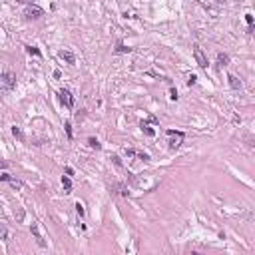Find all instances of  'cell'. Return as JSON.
I'll use <instances>...</instances> for the list:
<instances>
[{"label":"cell","mask_w":255,"mask_h":255,"mask_svg":"<svg viewBox=\"0 0 255 255\" xmlns=\"http://www.w3.org/2000/svg\"><path fill=\"white\" fill-rule=\"evenodd\" d=\"M14 84H16L14 74H10V72L0 74V96H4L6 92H10V90L14 88Z\"/></svg>","instance_id":"cell-1"},{"label":"cell","mask_w":255,"mask_h":255,"mask_svg":"<svg viewBox=\"0 0 255 255\" xmlns=\"http://www.w3.org/2000/svg\"><path fill=\"white\" fill-rule=\"evenodd\" d=\"M168 138H169V140H168V148L173 152V150H177L179 145H181V141H183V134H181V132H173V130H169V132H168Z\"/></svg>","instance_id":"cell-2"},{"label":"cell","mask_w":255,"mask_h":255,"mask_svg":"<svg viewBox=\"0 0 255 255\" xmlns=\"http://www.w3.org/2000/svg\"><path fill=\"white\" fill-rule=\"evenodd\" d=\"M193 58H195V62H197L199 68H207V56L204 54V50H201L199 46L193 48Z\"/></svg>","instance_id":"cell-3"},{"label":"cell","mask_w":255,"mask_h":255,"mask_svg":"<svg viewBox=\"0 0 255 255\" xmlns=\"http://www.w3.org/2000/svg\"><path fill=\"white\" fill-rule=\"evenodd\" d=\"M42 16H44V10H42L40 6H36V4H32V6L26 8V18H30V20H38Z\"/></svg>","instance_id":"cell-4"},{"label":"cell","mask_w":255,"mask_h":255,"mask_svg":"<svg viewBox=\"0 0 255 255\" xmlns=\"http://www.w3.org/2000/svg\"><path fill=\"white\" fill-rule=\"evenodd\" d=\"M58 96H60V100H62V104L66 108H74V98H72V94H70L68 90H60Z\"/></svg>","instance_id":"cell-5"},{"label":"cell","mask_w":255,"mask_h":255,"mask_svg":"<svg viewBox=\"0 0 255 255\" xmlns=\"http://www.w3.org/2000/svg\"><path fill=\"white\" fill-rule=\"evenodd\" d=\"M60 58H62L68 66H74V64H76V56H74L72 50H62V52H60Z\"/></svg>","instance_id":"cell-6"},{"label":"cell","mask_w":255,"mask_h":255,"mask_svg":"<svg viewBox=\"0 0 255 255\" xmlns=\"http://www.w3.org/2000/svg\"><path fill=\"white\" fill-rule=\"evenodd\" d=\"M32 233H34V237H36V243H38L40 247H46V239H44V235L40 233L38 223H32Z\"/></svg>","instance_id":"cell-7"},{"label":"cell","mask_w":255,"mask_h":255,"mask_svg":"<svg viewBox=\"0 0 255 255\" xmlns=\"http://www.w3.org/2000/svg\"><path fill=\"white\" fill-rule=\"evenodd\" d=\"M126 155H128V158H140V159H144V162H148V159H150V155L148 154H145V152H138V150H126Z\"/></svg>","instance_id":"cell-8"},{"label":"cell","mask_w":255,"mask_h":255,"mask_svg":"<svg viewBox=\"0 0 255 255\" xmlns=\"http://www.w3.org/2000/svg\"><path fill=\"white\" fill-rule=\"evenodd\" d=\"M140 128H141V132H144L145 136H150V138H154V136H155V132H154V128L150 126V122H141Z\"/></svg>","instance_id":"cell-9"},{"label":"cell","mask_w":255,"mask_h":255,"mask_svg":"<svg viewBox=\"0 0 255 255\" xmlns=\"http://www.w3.org/2000/svg\"><path fill=\"white\" fill-rule=\"evenodd\" d=\"M227 80H229V86L233 88V90H241V82L237 80V76H233V74H229L227 76Z\"/></svg>","instance_id":"cell-10"},{"label":"cell","mask_w":255,"mask_h":255,"mask_svg":"<svg viewBox=\"0 0 255 255\" xmlns=\"http://www.w3.org/2000/svg\"><path fill=\"white\" fill-rule=\"evenodd\" d=\"M229 64V56L227 54H217V66H219V68H223V66H227Z\"/></svg>","instance_id":"cell-11"},{"label":"cell","mask_w":255,"mask_h":255,"mask_svg":"<svg viewBox=\"0 0 255 255\" xmlns=\"http://www.w3.org/2000/svg\"><path fill=\"white\" fill-rule=\"evenodd\" d=\"M62 186H64V193H72V181H70V176H62Z\"/></svg>","instance_id":"cell-12"},{"label":"cell","mask_w":255,"mask_h":255,"mask_svg":"<svg viewBox=\"0 0 255 255\" xmlns=\"http://www.w3.org/2000/svg\"><path fill=\"white\" fill-rule=\"evenodd\" d=\"M130 50H132V48H128L124 42H118V44H116V54H128Z\"/></svg>","instance_id":"cell-13"},{"label":"cell","mask_w":255,"mask_h":255,"mask_svg":"<svg viewBox=\"0 0 255 255\" xmlns=\"http://www.w3.org/2000/svg\"><path fill=\"white\" fill-rule=\"evenodd\" d=\"M88 145H90L92 150H100V148H102V145H100V141H98L96 138H88Z\"/></svg>","instance_id":"cell-14"},{"label":"cell","mask_w":255,"mask_h":255,"mask_svg":"<svg viewBox=\"0 0 255 255\" xmlns=\"http://www.w3.org/2000/svg\"><path fill=\"white\" fill-rule=\"evenodd\" d=\"M8 183H10L14 190H22V181H20V179H14V177H10V179H8Z\"/></svg>","instance_id":"cell-15"},{"label":"cell","mask_w":255,"mask_h":255,"mask_svg":"<svg viewBox=\"0 0 255 255\" xmlns=\"http://www.w3.org/2000/svg\"><path fill=\"white\" fill-rule=\"evenodd\" d=\"M0 239H8V229L4 223H0Z\"/></svg>","instance_id":"cell-16"},{"label":"cell","mask_w":255,"mask_h":255,"mask_svg":"<svg viewBox=\"0 0 255 255\" xmlns=\"http://www.w3.org/2000/svg\"><path fill=\"white\" fill-rule=\"evenodd\" d=\"M26 50H28V54H34V56H38V58H40V56H42V54H40V50L36 48V46H28Z\"/></svg>","instance_id":"cell-17"},{"label":"cell","mask_w":255,"mask_h":255,"mask_svg":"<svg viewBox=\"0 0 255 255\" xmlns=\"http://www.w3.org/2000/svg\"><path fill=\"white\" fill-rule=\"evenodd\" d=\"M76 213H78L80 217H84V215H86V211H84V205L80 204V201H78V204H76Z\"/></svg>","instance_id":"cell-18"},{"label":"cell","mask_w":255,"mask_h":255,"mask_svg":"<svg viewBox=\"0 0 255 255\" xmlns=\"http://www.w3.org/2000/svg\"><path fill=\"white\" fill-rule=\"evenodd\" d=\"M169 100H177V90L176 88L169 90Z\"/></svg>","instance_id":"cell-19"},{"label":"cell","mask_w":255,"mask_h":255,"mask_svg":"<svg viewBox=\"0 0 255 255\" xmlns=\"http://www.w3.org/2000/svg\"><path fill=\"white\" fill-rule=\"evenodd\" d=\"M195 76H193V74H190V76H187V86H193V84H195Z\"/></svg>","instance_id":"cell-20"},{"label":"cell","mask_w":255,"mask_h":255,"mask_svg":"<svg viewBox=\"0 0 255 255\" xmlns=\"http://www.w3.org/2000/svg\"><path fill=\"white\" fill-rule=\"evenodd\" d=\"M12 134L16 136V138H22V132H20V128H16V126L12 128Z\"/></svg>","instance_id":"cell-21"},{"label":"cell","mask_w":255,"mask_h":255,"mask_svg":"<svg viewBox=\"0 0 255 255\" xmlns=\"http://www.w3.org/2000/svg\"><path fill=\"white\" fill-rule=\"evenodd\" d=\"M66 134H68V138H72V126H70V122H66Z\"/></svg>","instance_id":"cell-22"},{"label":"cell","mask_w":255,"mask_h":255,"mask_svg":"<svg viewBox=\"0 0 255 255\" xmlns=\"http://www.w3.org/2000/svg\"><path fill=\"white\" fill-rule=\"evenodd\" d=\"M245 22H247V24H253V16L251 14H245Z\"/></svg>","instance_id":"cell-23"},{"label":"cell","mask_w":255,"mask_h":255,"mask_svg":"<svg viewBox=\"0 0 255 255\" xmlns=\"http://www.w3.org/2000/svg\"><path fill=\"white\" fill-rule=\"evenodd\" d=\"M112 159H114V163H116V166H122V159L118 158V155H112Z\"/></svg>","instance_id":"cell-24"},{"label":"cell","mask_w":255,"mask_h":255,"mask_svg":"<svg viewBox=\"0 0 255 255\" xmlns=\"http://www.w3.org/2000/svg\"><path fill=\"white\" fill-rule=\"evenodd\" d=\"M10 177H12V176H8V173H2V176H0V181H8Z\"/></svg>","instance_id":"cell-25"},{"label":"cell","mask_w":255,"mask_h":255,"mask_svg":"<svg viewBox=\"0 0 255 255\" xmlns=\"http://www.w3.org/2000/svg\"><path fill=\"white\" fill-rule=\"evenodd\" d=\"M64 172H66V176H74V169H72V168H66Z\"/></svg>","instance_id":"cell-26"},{"label":"cell","mask_w":255,"mask_h":255,"mask_svg":"<svg viewBox=\"0 0 255 255\" xmlns=\"http://www.w3.org/2000/svg\"><path fill=\"white\" fill-rule=\"evenodd\" d=\"M6 166H8L6 162H0V168H6Z\"/></svg>","instance_id":"cell-27"},{"label":"cell","mask_w":255,"mask_h":255,"mask_svg":"<svg viewBox=\"0 0 255 255\" xmlns=\"http://www.w3.org/2000/svg\"><path fill=\"white\" fill-rule=\"evenodd\" d=\"M18 2H30V0H18Z\"/></svg>","instance_id":"cell-28"},{"label":"cell","mask_w":255,"mask_h":255,"mask_svg":"<svg viewBox=\"0 0 255 255\" xmlns=\"http://www.w3.org/2000/svg\"><path fill=\"white\" fill-rule=\"evenodd\" d=\"M215 2H225V0H215Z\"/></svg>","instance_id":"cell-29"}]
</instances>
